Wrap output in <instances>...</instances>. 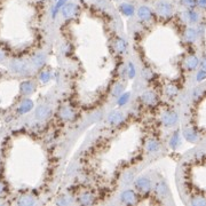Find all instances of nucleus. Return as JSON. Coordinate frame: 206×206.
Wrapping results in <instances>:
<instances>
[{
  "label": "nucleus",
  "instance_id": "obj_1",
  "mask_svg": "<svg viewBox=\"0 0 206 206\" xmlns=\"http://www.w3.org/2000/svg\"><path fill=\"white\" fill-rule=\"evenodd\" d=\"M159 15L163 20L134 40L135 53L143 70L155 73L164 84L167 95L183 96L200 63L198 48L181 20L173 18L172 13Z\"/></svg>",
  "mask_w": 206,
  "mask_h": 206
},
{
  "label": "nucleus",
  "instance_id": "obj_2",
  "mask_svg": "<svg viewBox=\"0 0 206 206\" xmlns=\"http://www.w3.org/2000/svg\"><path fill=\"white\" fill-rule=\"evenodd\" d=\"M176 187L185 204L206 205V144H196L181 157Z\"/></svg>",
  "mask_w": 206,
  "mask_h": 206
},
{
  "label": "nucleus",
  "instance_id": "obj_3",
  "mask_svg": "<svg viewBox=\"0 0 206 206\" xmlns=\"http://www.w3.org/2000/svg\"><path fill=\"white\" fill-rule=\"evenodd\" d=\"M180 116L185 139L190 143L206 144V82L183 94Z\"/></svg>",
  "mask_w": 206,
  "mask_h": 206
}]
</instances>
